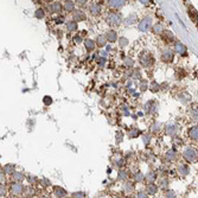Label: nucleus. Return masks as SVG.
<instances>
[{"instance_id": "nucleus-22", "label": "nucleus", "mask_w": 198, "mask_h": 198, "mask_svg": "<svg viewBox=\"0 0 198 198\" xmlns=\"http://www.w3.org/2000/svg\"><path fill=\"white\" fill-rule=\"evenodd\" d=\"M179 173L183 174V176H186L189 173V169L187 166H179Z\"/></svg>"}, {"instance_id": "nucleus-10", "label": "nucleus", "mask_w": 198, "mask_h": 198, "mask_svg": "<svg viewBox=\"0 0 198 198\" xmlns=\"http://www.w3.org/2000/svg\"><path fill=\"white\" fill-rule=\"evenodd\" d=\"M85 19V14L82 11H76L74 13V20L75 21H82Z\"/></svg>"}, {"instance_id": "nucleus-14", "label": "nucleus", "mask_w": 198, "mask_h": 198, "mask_svg": "<svg viewBox=\"0 0 198 198\" xmlns=\"http://www.w3.org/2000/svg\"><path fill=\"white\" fill-rule=\"evenodd\" d=\"M135 21H137V15H135V14H132V15H129L127 19L125 20L126 25H134V24H135Z\"/></svg>"}, {"instance_id": "nucleus-8", "label": "nucleus", "mask_w": 198, "mask_h": 198, "mask_svg": "<svg viewBox=\"0 0 198 198\" xmlns=\"http://www.w3.org/2000/svg\"><path fill=\"white\" fill-rule=\"evenodd\" d=\"M161 58H163V61H164V62L170 63L171 61L173 59V52H171V51H164V52H163V56H161Z\"/></svg>"}, {"instance_id": "nucleus-20", "label": "nucleus", "mask_w": 198, "mask_h": 198, "mask_svg": "<svg viewBox=\"0 0 198 198\" xmlns=\"http://www.w3.org/2000/svg\"><path fill=\"white\" fill-rule=\"evenodd\" d=\"M153 31H154V33H163L164 32V28H163L161 24H157V25L153 26Z\"/></svg>"}, {"instance_id": "nucleus-2", "label": "nucleus", "mask_w": 198, "mask_h": 198, "mask_svg": "<svg viewBox=\"0 0 198 198\" xmlns=\"http://www.w3.org/2000/svg\"><path fill=\"white\" fill-rule=\"evenodd\" d=\"M183 157L189 163H195V161H197L198 159V153L195 148H186L183 152Z\"/></svg>"}, {"instance_id": "nucleus-18", "label": "nucleus", "mask_w": 198, "mask_h": 198, "mask_svg": "<svg viewBox=\"0 0 198 198\" xmlns=\"http://www.w3.org/2000/svg\"><path fill=\"white\" fill-rule=\"evenodd\" d=\"M77 21H69L68 24H67V28H68V31H75L76 28H77V24H76Z\"/></svg>"}, {"instance_id": "nucleus-19", "label": "nucleus", "mask_w": 198, "mask_h": 198, "mask_svg": "<svg viewBox=\"0 0 198 198\" xmlns=\"http://www.w3.org/2000/svg\"><path fill=\"white\" fill-rule=\"evenodd\" d=\"M55 192H56L57 196H61V197H64L67 195L65 190H63L62 187H55Z\"/></svg>"}, {"instance_id": "nucleus-9", "label": "nucleus", "mask_w": 198, "mask_h": 198, "mask_svg": "<svg viewBox=\"0 0 198 198\" xmlns=\"http://www.w3.org/2000/svg\"><path fill=\"white\" fill-rule=\"evenodd\" d=\"M189 135H190L191 139H193V140H198V126H195V127L190 128Z\"/></svg>"}, {"instance_id": "nucleus-24", "label": "nucleus", "mask_w": 198, "mask_h": 198, "mask_svg": "<svg viewBox=\"0 0 198 198\" xmlns=\"http://www.w3.org/2000/svg\"><path fill=\"white\" fill-rule=\"evenodd\" d=\"M147 190H148V192H150V193H151V195H153V193H156V191H157V187H156V186H154V185H150V186H148V189H147Z\"/></svg>"}, {"instance_id": "nucleus-30", "label": "nucleus", "mask_w": 198, "mask_h": 198, "mask_svg": "<svg viewBox=\"0 0 198 198\" xmlns=\"http://www.w3.org/2000/svg\"><path fill=\"white\" fill-rule=\"evenodd\" d=\"M140 2H141V4H144L145 6H147V5L150 4V0H140Z\"/></svg>"}, {"instance_id": "nucleus-13", "label": "nucleus", "mask_w": 198, "mask_h": 198, "mask_svg": "<svg viewBox=\"0 0 198 198\" xmlns=\"http://www.w3.org/2000/svg\"><path fill=\"white\" fill-rule=\"evenodd\" d=\"M11 191H12L13 195H19V193H21V191H23V186L19 184L13 185V186L11 187Z\"/></svg>"}, {"instance_id": "nucleus-16", "label": "nucleus", "mask_w": 198, "mask_h": 198, "mask_svg": "<svg viewBox=\"0 0 198 198\" xmlns=\"http://www.w3.org/2000/svg\"><path fill=\"white\" fill-rule=\"evenodd\" d=\"M84 43H85V48H87L88 51H91V50L95 48V44H94V42H93L91 39H87Z\"/></svg>"}, {"instance_id": "nucleus-23", "label": "nucleus", "mask_w": 198, "mask_h": 198, "mask_svg": "<svg viewBox=\"0 0 198 198\" xmlns=\"http://www.w3.org/2000/svg\"><path fill=\"white\" fill-rule=\"evenodd\" d=\"M35 14H36V17H37L38 19H42V18H44V11H43V10H37Z\"/></svg>"}, {"instance_id": "nucleus-4", "label": "nucleus", "mask_w": 198, "mask_h": 198, "mask_svg": "<svg viewBox=\"0 0 198 198\" xmlns=\"http://www.w3.org/2000/svg\"><path fill=\"white\" fill-rule=\"evenodd\" d=\"M126 2H127V0H108V5L113 8H120Z\"/></svg>"}, {"instance_id": "nucleus-31", "label": "nucleus", "mask_w": 198, "mask_h": 198, "mask_svg": "<svg viewBox=\"0 0 198 198\" xmlns=\"http://www.w3.org/2000/svg\"><path fill=\"white\" fill-rule=\"evenodd\" d=\"M76 2H77V4H80V5H83V4L87 2V0H76Z\"/></svg>"}, {"instance_id": "nucleus-1", "label": "nucleus", "mask_w": 198, "mask_h": 198, "mask_svg": "<svg viewBox=\"0 0 198 198\" xmlns=\"http://www.w3.org/2000/svg\"><path fill=\"white\" fill-rule=\"evenodd\" d=\"M106 21H107V24H108L109 26H119V25L121 24L122 19H121V15H120V14L109 13L107 15V18H106Z\"/></svg>"}, {"instance_id": "nucleus-17", "label": "nucleus", "mask_w": 198, "mask_h": 198, "mask_svg": "<svg viewBox=\"0 0 198 198\" xmlns=\"http://www.w3.org/2000/svg\"><path fill=\"white\" fill-rule=\"evenodd\" d=\"M96 43H97L99 46H103V45L107 43V38H106V36H99Z\"/></svg>"}, {"instance_id": "nucleus-15", "label": "nucleus", "mask_w": 198, "mask_h": 198, "mask_svg": "<svg viewBox=\"0 0 198 198\" xmlns=\"http://www.w3.org/2000/svg\"><path fill=\"white\" fill-rule=\"evenodd\" d=\"M74 8H75V6H74V2L72 1H70V0L65 1V4H64V10L65 11L71 12V11H74Z\"/></svg>"}, {"instance_id": "nucleus-25", "label": "nucleus", "mask_w": 198, "mask_h": 198, "mask_svg": "<svg viewBox=\"0 0 198 198\" xmlns=\"http://www.w3.org/2000/svg\"><path fill=\"white\" fill-rule=\"evenodd\" d=\"M44 103H45V104H51V103H52V99H51L50 96H45V97H44Z\"/></svg>"}, {"instance_id": "nucleus-29", "label": "nucleus", "mask_w": 198, "mask_h": 198, "mask_svg": "<svg viewBox=\"0 0 198 198\" xmlns=\"http://www.w3.org/2000/svg\"><path fill=\"white\" fill-rule=\"evenodd\" d=\"M192 117H195L196 120H198V109L197 111H192Z\"/></svg>"}, {"instance_id": "nucleus-27", "label": "nucleus", "mask_w": 198, "mask_h": 198, "mask_svg": "<svg viewBox=\"0 0 198 198\" xmlns=\"http://www.w3.org/2000/svg\"><path fill=\"white\" fill-rule=\"evenodd\" d=\"M14 176H15V177H14V179H15L17 182H19V180H23V174H21V173H15Z\"/></svg>"}, {"instance_id": "nucleus-21", "label": "nucleus", "mask_w": 198, "mask_h": 198, "mask_svg": "<svg viewBox=\"0 0 198 198\" xmlns=\"http://www.w3.org/2000/svg\"><path fill=\"white\" fill-rule=\"evenodd\" d=\"M163 35H164V37H165L167 41H172V39H173V35L171 33L170 31H164Z\"/></svg>"}, {"instance_id": "nucleus-11", "label": "nucleus", "mask_w": 198, "mask_h": 198, "mask_svg": "<svg viewBox=\"0 0 198 198\" xmlns=\"http://www.w3.org/2000/svg\"><path fill=\"white\" fill-rule=\"evenodd\" d=\"M90 13L93 15H99L101 13V6L97 5V4H94L90 6Z\"/></svg>"}, {"instance_id": "nucleus-3", "label": "nucleus", "mask_w": 198, "mask_h": 198, "mask_svg": "<svg viewBox=\"0 0 198 198\" xmlns=\"http://www.w3.org/2000/svg\"><path fill=\"white\" fill-rule=\"evenodd\" d=\"M151 25H152V18L151 17H146V18H144L141 21H140L139 30L142 31V32H145V31H147L148 28H151Z\"/></svg>"}, {"instance_id": "nucleus-28", "label": "nucleus", "mask_w": 198, "mask_h": 198, "mask_svg": "<svg viewBox=\"0 0 198 198\" xmlns=\"http://www.w3.org/2000/svg\"><path fill=\"white\" fill-rule=\"evenodd\" d=\"M119 42H120V45H121V46H124V45H126V44H127L128 41H127V39H125V38H120V41H119Z\"/></svg>"}, {"instance_id": "nucleus-6", "label": "nucleus", "mask_w": 198, "mask_h": 198, "mask_svg": "<svg viewBox=\"0 0 198 198\" xmlns=\"http://www.w3.org/2000/svg\"><path fill=\"white\" fill-rule=\"evenodd\" d=\"M174 52H176V54H179V55H185V54H186V48H185L184 44L177 43V44L174 45Z\"/></svg>"}, {"instance_id": "nucleus-5", "label": "nucleus", "mask_w": 198, "mask_h": 198, "mask_svg": "<svg viewBox=\"0 0 198 198\" xmlns=\"http://www.w3.org/2000/svg\"><path fill=\"white\" fill-rule=\"evenodd\" d=\"M140 63L144 67H148L152 63V58L148 54H142L141 57H140Z\"/></svg>"}, {"instance_id": "nucleus-32", "label": "nucleus", "mask_w": 198, "mask_h": 198, "mask_svg": "<svg viewBox=\"0 0 198 198\" xmlns=\"http://www.w3.org/2000/svg\"><path fill=\"white\" fill-rule=\"evenodd\" d=\"M75 41H76V42H81V37H78V36L75 37Z\"/></svg>"}, {"instance_id": "nucleus-7", "label": "nucleus", "mask_w": 198, "mask_h": 198, "mask_svg": "<svg viewBox=\"0 0 198 198\" xmlns=\"http://www.w3.org/2000/svg\"><path fill=\"white\" fill-rule=\"evenodd\" d=\"M61 11V5L58 2H54L51 5H49V12L50 13H57Z\"/></svg>"}, {"instance_id": "nucleus-12", "label": "nucleus", "mask_w": 198, "mask_h": 198, "mask_svg": "<svg viewBox=\"0 0 198 198\" xmlns=\"http://www.w3.org/2000/svg\"><path fill=\"white\" fill-rule=\"evenodd\" d=\"M106 38H107V41H109V42H115L116 41V32H114V31H109V32H107L106 33Z\"/></svg>"}, {"instance_id": "nucleus-26", "label": "nucleus", "mask_w": 198, "mask_h": 198, "mask_svg": "<svg viewBox=\"0 0 198 198\" xmlns=\"http://www.w3.org/2000/svg\"><path fill=\"white\" fill-rule=\"evenodd\" d=\"M167 159H170V160H172V159H174V157H176V153L173 152V151H170L169 153H167Z\"/></svg>"}]
</instances>
